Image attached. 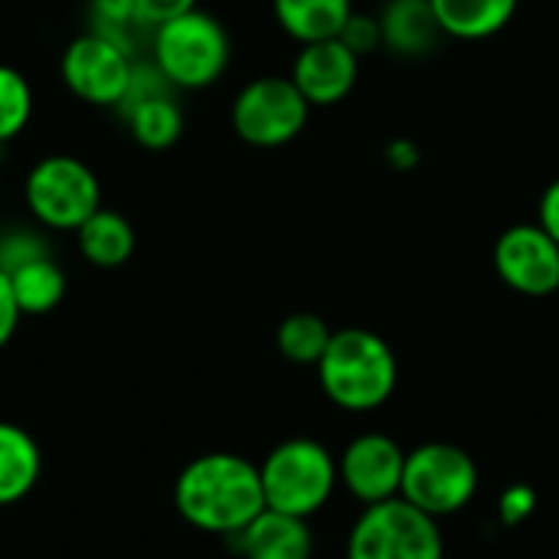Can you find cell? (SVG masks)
Wrapping results in <instances>:
<instances>
[{
    "mask_svg": "<svg viewBox=\"0 0 559 559\" xmlns=\"http://www.w3.org/2000/svg\"><path fill=\"white\" fill-rule=\"evenodd\" d=\"M174 508L190 527L229 540L265 511L259 465L233 452L200 455L177 475Z\"/></svg>",
    "mask_w": 559,
    "mask_h": 559,
    "instance_id": "obj_1",
    "label": "cell"
},
{
    "mask_svg": "<svg viewBox=\"0 0 559 559\" xmlns=\"http://www.w3.org/2000/svg\"><path fill=\"white\" fill-rule=\"evenodd\" d=\"M318 380L337 409L373 413L396 393L400 364L380 334L367 328H344L334 331L324 357L318 360Z\"/></svg>",
    "mask_w": 559,
    "mask_h": 559,
    "instance_id": "obj_2",
    "label": "cell"
},
{
    "mask_svg": "<svg viewBox=\"0 0 559 559\" xmlns=\"http://www.w3.org/2000/svg\"><path fill=\"white\" fill-rule=\"evenodd\" d=\"M233 59L226 26L206 13L190 10L160 26L151 36V62L177 92H200L223 79Z\"/></svg>",
    "mask_w": 559,
    "mask_h": 559,
    "instance_id": "obj_3",
    "label": "cell"
},
{
    "mask_svg": "<svg viewBox=\"0 0 559 559\" xmlns=\"http://www.w3.org/2000/svg\"><path fill=\"white\" fill-rule=\"evenodd\" d=\"M265 508L292 514V518H314L341 485L337 459L318 439H285L278 442L259 465Z\"/></svg>",
    "mask_w": 559,
    "mask_h": 559,
    "instance_id": "obj_4",
    "label": "cell"
},
{
    "mask_svg": "<svg viewBox=\"0 0 559 559\" xmlns=\"http://www.w3.org/2000/svg\"><path fill=\"white\" fill-rule=\"evenodd\" d=\"M23 203L46 233H75L102 206V183L82 157L46 154L26 170Z\"/></svg>",
    "mask_w": 559,
    "mask_h": 559,
    "instance_id": "obj_5",
    "label": "cell"
},
{
    "mask_svg": "<svg viewBox=\"0 0 559 559\" xmlns=\"http://www.w3.org/2000/svg\"><path fill=\"white\" fill-rule=\"evenodd\" d=\"M347 559H445L439 521L406 498L367 504L350 527Z\"/></svg>",
    "mask_w": 559,
    "mask_h": 559,
    "instance_id": "obj_6",
    "label": "cell"
},
{
    "mask_svg": "<svg viewBox=\"0 0 559 559\" xmlns=\"http://www.w3.org/2000/svg\"><path fill=\"white\" fill-rule=\"evenodd\" d=\"M475 495H478V465L465 449L452 442H426L406 452L400 498H406L413 508L442 521L465 511L475 501Z\"/></svg>",
    "mask_w": 559,
    "mask_h": 559,
    "instance_id": "obj_7",
    "label": "cell"
},
{
    "mask_svg": "<svg viewBox=\"0 0 559 559\" xmlns=\"http://www.w3.org/2000/svg\"><path fill=\"white\" fill-rule=\"evenodd\" d=\"M134 69L131 43L98 29L79 33L59 56V79L69 95L95 108H118L131 88Z\"/></svg>",
    "mask_w": 559,
    "mask_h": 559,
    "instance_id": "obj_8",
    "label": "cell"
},
{
    "mask_svg": "<svg viewBox=\"0 0 559 559\" xmlns=\"http://www.w3.org/2000/svg\"><path fill=\"white\" fill-rule=\"evenodd\" d=\"M311 105L292 75H259L233 98V131L252 147H282L308 124Z\"/></svg>",
    "mask_w": 559,
    "mask_h": 559,
    "instance_id": "obj_9",
    "label": "cell"
},
{
    "mask_svg": "<svg viewBox=\"0 0 559 559\" xmlns=\"http://www.w3.org/2000/svg\"><path fill=\"white\" fill-rule=\"evenodd\" d=\"M498 278L527 298H547L559 292V246L540 223H518L495 242Z\"/></svg>",
    "mask_w": 559,
    "mask_h": 559,
    "instance_id": "obj_10",
    "label": "cell"
},
{
    "mask_svg": "<svg viewBox=\"0 0 559 559\" xmlns=\"http://www.w3.org/2000/svg\"><path fill=\"white\" fill-rule=\"evenodd\" d=\"M177 88L154 69V62H138L131 88L118 111L124 115V124L131 138L144 151H167L183 134V108L174 95Z\"/></svg>",
    "mask_w": 559,
    "mask_h": 559,
    "instance_id": "obj_11",
    "label": "cell"
},
{
    "mask_svg": "<svg viewBox=\"0 0 559 559\" xmlns=\"http://www.w3.org/2000/svg\"><path fill=\"white\" fill-rule=\"evenodd\" d=\"M403 468L406 452L396 439L383 432H364L337 459V478L341 485L367 508L390 498H400L403 488Z\"/></svg>",
    "mask_w": 559,
    "mask_h": 559,
    "instance_id": "obj_12",
    "label": "cell"
},
{
    "mask_svg": "<svg viewBox=\"0 0 559 559\" xmlns=\"http://www.w3.org/2000/svg\"><path fill=\"white\" fill-rule=\"evenodd\" d=\"M360 75V56L350 52V46L334 36V39H318L305 43L292 62V82L298 92L308 98L311 108H328L344 102Z\"/></svg>",
    "mask_w": 559,
    "mask_h": 559,
    "instance_id": "obj_13",
    "label": "cell"
},
{
    "mask_svg": "<svg viewBox=\"0 0 559 559\" xmlns=\"http://www.w3.org/2000/svg\"><path fill=\"white\" fill-rule=\"evenodd\" d=\"M242 559H311L314 537L305 518L265 508L252 524L229 537Z\"/></svg>",
    "mask_w": 559,
    "mask_h": 559,
    "instance_id": "obj_14",
    "label": "cell"
},
{
    "mask_svg": "<svg viewBox=\"0 0 559 559\" xmlns=\"http://www.w3.org/2000/svg\"><path fill=\"white\" fill-rule=\"evenodd\" d=\"M79 252L95 269H121L131 262L138 249V233L131 219L118 210L98 206L79 229H75Z\"/></svg>",
    "mask_w": 559,
    "mask_h": 559,
    "instance_id": "obj_15",
    "label": "cell"
},
{
    "mask_svg": "<svg viewBox=\"0 0 559 559\" xmlns=\"http://www.w3.org/2000/svg\"><path fill=\"white\" fill-rule=\"evenodd\" d=\"M383 46L396 56H426L442 29L429 0H390L380 13Z\"/></svg>",
    "mask_w": 559,
    "mask_h": 559,
    "instance_id": "obj_16",
    "label": "cell"
},
{
    "mask_svg": "<svg viewBox=\"0 0 559 559\" xmlns=\"http://www.w3.org/2000/svg\"><path fill=\"white\" fill-rule=\"evenodd\" d=\"M429 3L442 36L475 43L501 33L514 20L521 0H429Z\"/></svg>",
    "mask_w": 559,
    "mask_h": 559,
    "instance_id": "obj_17",
    "label": "cell"
},
{
    "mask_svg": "<svg viewBox=\"0 0 559 559\" xmlns=\"http://www.w3.org/2000/svg\"><path fill=\"white\" fill-rule=\"evenodd\" d=\"M272 13L275 23L305 46L341 36L354 13V0H272Z\"/></svg>",
    "mask_w": 559,
    "mask_h": 559,
    "instance_id": "obj_18",
    "label": "cell"
},
{
    "mask_svg": "<svg viewBox=\"0 0 559 559\" xmlns=\"http://www.w3.org/2000/svg\"><path fill=\"white\" fill-rule=\"evenodd\" d=\"M43 472V455L36 439L13 426V423H0V508L23 501Z\"/></svg>",
    "mask_w": 559,
    "mask_h": 559,
    "instance_id": "obj_19",
    "label": "cell"
},
{
    "mask_svg": "<svg viewBox=\"0 0 559 559\" xmlns=\"http://www.w3.org/2000/svg\"><path fill=\"white\" fill-rule=\"evenodd\" d=\"M7 278H10V288H13V298H16L23 318L49 314L66 298V272L59 269V262L52 255L10 272Z\"/></svg>",
    "mask_w": 559,
    "mask_h": 559,
    "instance_id": "obj_20",
    "label": "cell"
},
{
    "mask_svg": "<svg viewBox=\"0 0 559 559\" xmlns=\"http://www.w3.org/2000/svg\"><path fill=\"white\" fill-rule=\"evenodd\" d=\"M334 331L328 328V321L314 311H295L278 324L275 344L278 354L298 367H318V360L324 357L328 344H331Z\"/></svg>",
    "mask_w": 559,
    "mask_h": 559,
    "instance_id": "obj_21",
    "label": "cell"
},
{
    "mask_svg": "<svg viewBox=\"0 0 559 559\" xmlns=\"http://www.w3.org/2000/svg\"><path fill=\"white\" fill-rule=\"evenodd\" d=\"M33 105L36 98L29 79L20 69L0 62V147L16 141L29 128Z\"/></svg>",
    "mask_w": 559,
    "mask_h": 559,
    "instance_id": "obj_22",
    "label": "cell"
},
{
    "mask_svg": "<svg viewBox=\"0 0 559 559\" xmlns=\"http://www.w3.org/2000/svg\"><path fill=\"white\" fill-rule=\"evenodd\" d=\"M52 255L49 249V239H46V229H33V226H16V229H7L0 233V272L10 275L29 262H39Z\"/></svg>",
    "mask_w": 559,
    "mask_h": 559,
    "instance_id": "obj_23",
    "label": "cell"
},
{
    "mask_svg": "<svg viewBox=\"0 0 559 559\" xmlns=\"http://www.w3.org/2000/svg\"><path fill=\"white\" fill-rule=\"evenodd\" d=\"M88 20H92V29L108 33L124 43H131V33L141 26L134 0H88Z\"/></svg>",
    "mask_w": 559,
    "mask_h": 559,
    "instance_id": "obj_24",
    "label": "cell"
},
{
    "mask_svg": "<svg viewBox=\"0 0 559 559\" xmlns=\"http://www.w3.org/2000/svg\"><path fill=\"white\" fill-rule=\"evenodd\" d=\"M341 39L350 46V52H357L360 59L377 52L383 46V29H380V16H370V13H350L347 26L341 29Z\"/></svg>",
    "mask_w": 559,
    "mask_h": 559,
    "instance_id": "obj_25",
    "label": "cell"
},
{
    "mask_svg": "<svg viewBox=\"0 0 559 559\" xmlns=\"http://www.w3.org/2000/svg\"><path fill=\"white\" fill-rule=\"evenodd\" d=\"M138 3V23L154 29L180 13H190L197 10V0H134Z\"/></svg>",
    "mask_w": 559,
    "mask_h": 559,
    "instance_id": "obj_26",
    "label": "cell"
},
{
    "mask_svg": "<svg viewBox=\"0 0 559 559\" xmlns=\"http://www.w3.org/2000/svg\"><path fill=\"white\" fill-rule=\"evenodd\" d=\"M534 508H537V495H534V488H527V485L508 488V491L501 495V504H498L501 521L511 524V527L521 524V521H527V518L534 514Z\"/></svg>",
    "mask_w": 559,
    "mask_h": 559,
    "instance_id": "obj_27",
    "label": "cell"
},
{
    "mask_svg": "<svg viewBox=\"0 0 559 559\" xmlns=\"http://www.w3.org/2000/svg\"><path fill=\"white\" fill-rule=\"evenodd\" d=\"M20 305H16V298H13V288H10V278L0 272V350L10 344V337L16 334V328H20Z\"/></svg>",
    "mask_w": 559,
    "mask_h": 559,
    "instance_id": "obj_28",
    "label": "cell"
},
{
    "mask_svg": "<svg viewBox=\"0 0 559 559\" xmlns=\"http://www.w3.org/2000/svg\"><path fill=\"white\" fill-rule=\"evenodd\" d=\"M537 223L547 229V236L559 246V177L544 190L540 197V210H537Z\"/></svg>",
    "mask_w": 559,
    "mask_h": 559,
    "instance_id": "obj_29",
    "label": "cell"
},
{
    "mask_svg": "<svg viewBox=\"0 0 559 559\" xmlns=\"http://www.w3.org/2000/svg\"><path fill=\"white\" fill-rule=\"evenodd\" d=\"M419 157L423 154L409 138H396V141L386 144V164L393 170H413V167H419Z\"/></svg>",
    "mask_w": 559,
    "mask_h": 559,
    "instance_id": "obj_30",
    "label": "cell"
},
{
    "mask_svg": "<svg viewBox=\"0 0 559 559\" xmlns=\"http://www.w3.org/2000/svg\"><path fill=\"white\" fill-rule=\"evenodd\" d=\"M0 233H3V229H0Z\"/></svg>",
    "mask_w": 559,
    "mask_h": 559,
    "instance_id": "obj_31",
    "label": "cell"
}]
</instances>
